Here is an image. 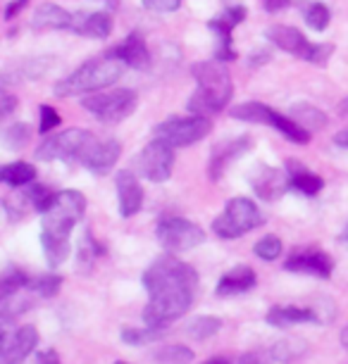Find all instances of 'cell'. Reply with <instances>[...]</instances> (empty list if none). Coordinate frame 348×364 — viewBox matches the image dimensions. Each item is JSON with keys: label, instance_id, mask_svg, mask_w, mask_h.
Segmentation results:
<instances>
[{"label": "cell", "instance_id": "6da1fadb", "mask_svg": "<svg viewBox=\"0 0 348 364\" xmlns=\"http://www.w3.org/2000/svg\"><path fill=\"white\" fill-rule=\"evenodd\" d=\"M191 74H194L198 88L186 102L189 112L196 117H206V119L213 114H220L234 95V84H231L224 63H217V60L196 63L191 67Z\"/></svg>", "mask_w": 348, "mask_h": 364}, {"label": "cell", "instance_id": "7a4b0ae2", "mask_svg": "<svg viewBox=\"0 0 348 364\" xmlns=\"http://www.w3.org/2000/svg\"><path fill=\"white\" fill-rule=\"evenodd\" d=\"M127 67L120 63L112 55H100V58L88 60L74 70L72 74H67L65 79H60L56 84V95L58 98H74V95H91L98 91H105V88L115 86L122 79Z\"/></svg>", "mask_w": 348, "mask_h": 364}, {"label": "cell", "instance_id": "3957f363", "mask_svg": "<svg viewBox=\"0 0 348 364\" xmlns=\"http://www.w3.org/2000/svg\"><path fill=\"white\" fill-rule=\"evenodd\" d=\"M143 286L151 298H194L198 274L191 264L167 255L143 272Z\"/></svg>", "mask_w": 348, "mask_h": 364}, {"label": "cell", "instance_id": "277c9868", "mask_svg": "<svg viewBox=\"0 0 348 364\" xmlns=\"http://www.w3.org/2000/svg\"><path fill=\"white\" fill-rule=\"evenodd\" d=\"M86 212V198L79 191H60L46 212H41L43 217V229H41V240H60V243H70L72 229L81 222Z\"/></svg>", "mask_w": 348, "mask_h": 364}, {"label": "cell", "instance_id": "5b68a950", "mask_svg": "<svg viewBox=\"0 0 348 364\" xmlns=\"http://www.w3.org/2000/svg\"><path fill=\"white\" fill-rule=\"evenodd\" d=\"M136 105H139V95L132 88H105L81 100V107L105 124L125 122L129 114H134Z\"/></svg>", "mask_w": 348, "mask_h": 364}, {"label": "cell", "instance_id": "8992f818", "mask_svg": "<svg viewBox=\"0 0 348 364\" xmlns=\"http://www.w3.org/2000/svg\"><path fill=\"white\" fill-rule=\"evenodd\" d=\"M263 224V215L251 198H231L222 215L213 222V231L224 240L241 238Z\"/></svg>", "mask_w": 348, "mask_h": 364}, {"label": "cell", "instance_id": "52a82bcc", "mask_svg": "<svg viewBox=\"0 0 348 364\" xmlns=\"http://www.w3.org/2000/svg\"><path fill=\"white\" fill-rule=\"evenodd\" d=\"M95 143V136L91 132H84V129H67V132H60L51 139H46L41 146L36 148V157L38 160H63V162H79L84 160V155L88 153Z\"/></svg>", "mask_w": 348, "mask_h": 364}, {"label": "cell", "instance_id": "ba28073f", "mask_svg": "<svg viewBox=\"0 0 348 364\" xmlns=\"http://www.w3.org/2000/svg\"><path fill=\"white\" fill-rule=\"evenodd\" d=\"M270 43H275L279 50L293 55V58H301V60H308V63H315V65H325L327 58L334 53L332 46L327 43H310L308 38L303 36V31H298L296 26H270L265 31Z\"/></svg>", "mask_w": 348, "mask_h": 364}, {"label": "cell", "instance_id": "9c48e42d", "mask_svg": "<svg viewBox=\"0 0 348 364\" xmlns=\"http://www.w3.org/2000/svg\"><path fill=\"white\" fill-rule=\"evenodd\" d=\"M210 129L213 127H210V119H206V117H196V114L172 117V119L155 127L153 139L165 141L167 146H172V148H186L206 139L210 134Z\"/></svg>", "mask_w": 348, "mask_h": 364}, {"label": "cell", "instance_id": "30bf717a", "mask_svg": "<svg viewBox=\"0 0 348 364\" xmlns=\"http://www.w3.org/2000/svg\"><path fill=\"white\" fill-rule=\"evenodd\" d=\"M155 233H158L160 243L172 252L194 250L206 240V231H203L201 226L196 222H189V219H181V217L162 219Z\"/></svg>", "mask_w": 348, "mask_h": 364}, {"label": "cell", "instance_id": "8fae6325", "mask_svg": "<svg viewBox=\"0 0 348 364\" xmlns=\"http://www.w3.org/2000/svg\"><path fill=\"white\" fill-rule=\"evenodd\" d=\"M136 169L143 178L153 183H165L172 176L174 169V148L167 146L165 141L153 139L146 148L141 150V155L136 157Z\"/></svg>", "mask_w": 348, "mask_h": 364}, {"label": "cell", "instance_id": "7c38bea8", "mask_svg": "<svg viewBox=\"0 0 348 364\" xmlns=\"http://www.w3.org/2000/svg\"><path fill=\"white\" fill-rule=\"evenodd\" d=\"M243 19H246L243 5H227V10H224L222 15H217L208 22V29L217 36V53H215L217 63H231V60H236L231 33H234V29Z\"/></svg>", "mask_w": 348, "mask_h": 364}, {"label": "cell", "instance_id": "4fadbf2b", "mask_svg": "<svg viewBox=\"0 0 348 364\" xmlns=\"http://www.w3.org/2000/svg\"><path fill=\"white\" fill-rule=\"evenodd\" d=\"M191 305H194V298H151L143 307V321L146 326L162 331L172 321L184 317L191 310Z\"/></svg>", "mask_w": 348, "mask_h": 364}, {"label": "cell", "instance_id": "5bb4252c", "mask_svg": "<svg viewBox=\"0 0 348 364\" xmlns=\"http://www.w3.org/2000/svg\"><path fill=\"white\" fill-rule=\"evenodd\" d=\"M107 55L117 58L125 67H132V70L146 72L151 67V50L146 46V38L139 31H132L125 41H120L112 50H107Z\"/></svg>", "mask_w": 348, "mask_h": 364}, {"label": "cell", "instance_id": "9a60e30c", "mask_svg": "<svg viewBox=\"0 0 348 364\" xmlns=\"http://www.w3.org/2000/svg\"><path fill=\"white\" fill-rule=\"evenodd\" d=\"M251 186H253L258 198H263V200H268V203H275L284 196V191L289 188V176H286L284 169L260 164V167H255V171L251 174Z\"/></svg>", "mask_w": 348, "mask_h": 364}, {"label": "cell", "instance_id": "2e32d148", "mask_svg": "<svg viewBox=\"0 0 348 364\" xmlns=\"http://www.w3.org/2000/svg\"><path fill=\"white\" fill-rule=\"evenodd\" d=\"M251 136H238V139H231L227 143H217L213 148V155H210L208 162V174L213 181H220L222 174L231 167V162L238 160L243 153L251 150Z\"/></svg>", "mask_w": 348, "mask_h": 364}, {"label": "cell", "instance_id": "e0dca14e", "mask_svg": "<svg viewBox=\"0 0 348 364\" xmlns=\"http://www.w3.org/2000/svg\"><path fill=\"white\" fill-rule=\"evenodd\" d=\"M284 267L289 272H296V274H310V277H320V279H327L334 269V262L329 259V255L317 248H303V250H296L291 252V257L286 259Z\"/></svg>", "mask_w": 348, "mask_h": 364}, {"label": "cell", "instance_id": "ac0fdd59", "mask_svg": "<svg viewBox=\"0 0 348 364\" xmlns=\"http://www.w3.org/2000/svg\"><path fill=\"white\" fill-rule=\"evenodd\" d=\"M115 191H117L120 215L129 219L143 208V186L139 183L134 171L122 169L115 174Z\"/></svg>", "mask_w": 348, "mask_h": 364}, {"label": "cell", "instance_id": "d6986e66", "mask_svg": "<svg viewBox=\"0 0 348 364\" xmlns=\"http://www.w3.org/2000/svg\"><path fill=\"white\" fill-rule=\"evenodd\" d=\"M122 155V143L117 139H95V143L88 148V153L84 155L81 164L93 171V174H107L115 164H117Z\"/></svg>", "mask_w": 348, "mask_h": 364}, {"label": "cell", "instance_id": "ffe728a7", "mask_svg": "<svg viewBox=\"0 0 348 364\" xmlns=\"http://www.w3.org/2000/svg\"><path fill=\"white\" fill-rule=\"evenodd\" d=\"M72 33L86 38H98L105 41L112 33V17L105 10H95V12H74V22H72Z\"/></svg>", "mask_w": 348, "mask_h": 364}, {"label": "cell", "instance_id": "44dd1931", "mask_svg": "<svg viewBox=\"0 0 348 364\" xmlns=\"http://www.w3.org/2000/svg\"><path fill=\"white\" fill-rule=\"evenodd\" d=\"M36 346H38L36 326H31V324L19 326L17 331L12 333L3 357H0V364H24V360L36 350Z\"/></svg>", "mask_w": 348, "mask_h": 364}, {"label": "cell", "instance_id": "7402d4cb", "mask_svg": "<svg viewBox=\"0 0 348 364\" xmlns=\"http://www.w3.org/2000/svg\"><path fill=\"white\" fill-rule=\"evenodd\" d=\"M72 22H74V12L65 10L63 5H56V3H41L38 8L33 10V17H31V26L38 31H43V29L72 31Z\"/></svg>", "mask_w": 348, "mask_h": 364}, {"label": "cell", "instance_id": "603a6c76", "mask_svg": "<svg viewBox=\"0 0 348 364\" xmlns=\"http://www.w3.org/2000/svg\"><path fill=\"white\" fill-rule=\"evenodd\" d=\"M255 281H258V277L251 267L238 264L220 279L215 293L220 295V298H234V295H241L246 291H251V288L255 286Z\"/></svg>", "mask_w": 348, "mask_h": 364}, {"label": "cell", "instance_id": "cb8c5ba5", "mask_svg": "<svg viewBox=\"0 0 348 364\" xmlns=\"http://www.w3.org/2000/svg\"><path fill=\"white\" fill-rule=\"evenodd\" d=\"M284 171H286V176H289V186L301 191L303 196H317L320 191H322V186H325L322 176L312 174V171L308 167H303L298 160L286 162Z\"/></svg>", "mask_w": 348, "mask_h": 364}, {"label": "cell", "instance_id": "d4e9b609", "mask_svg": "<svg viewBox=\"0 0 348 364\" xmlns=\"http://www.w3.org/2000/svg\"><path fill=\"white\" fill-rule=\"evenodd\" d=\"M265 124L277 129L279 134L284 136V139H289L293 143H298V146H305V143L310 141V132H305L301 124H296V122L291 119V117H286L282 112H277V109H268V117H265Z\"/></svg>", "mask_w": 348, "mask_h": 364}, {"label": "cell", "instance_id": "484cf974", "mask_svg": "<svg viewBox=\"0 0 348 364\" xmlns=\"http://www.w3.org/2000/svg\"><path fill=\"white\" fill-rule=\"evenodd\" d=\"M268 321L277 328H286L293 324H310V321H317V317H315V312L305 310V307L286 305V307H272L268 312Z\"/></svg>", "mask_w": 348, "mask_h": 364}, {"label": "cell", "instance_id": "4316f807", "mask_svg": "<svg viewBox=\"0 0 348 364\" xmlns=\"http://www.w3.org/2000/svg\"><path fill=\"white\" fill-rule=\"evenodd\" d=\"M36 181V167L29 162H10L0 167V183H8L12 188H22Z\"/></svg>", "mask_w": 348, "mask_h": 364}, {"label": "cell", "instance_id": "83f0119b", "mask_svg": "<svg viewBox=\"0 0 348 364\" xmlns=\"http://www.w3.org/2000/svg\"><path fill=\"white\" fill-rule=\"evenodd\" d=\"M291 119L301 124L305 132H317V129L327 127V114L322 109L315 105H303V102L291 105Z\"/></svg>", "mask_w": 348, "mask_h": 364}, {"label": "cell", "instance_id": "f1b7e54d", "mask_svg": "<svg viewBox=\"0 0 348 364\" xmlns=\"http://www.w3.org/2000/svg\"><path fill=\"white\" fill-rule=\"evenodd\" d=\"M303 19L305 24L310 26L312 31H325L327 26H329L332 22V12L329 8H327L325 3H320V0H315V3H303Z\"/></svg>", "mask_w": 348, "mask_h": 364}, {"label": "cell", "instance_id": "f546056e", "mask_svg": "<svg viewBox=\"0 0 348 364\" xmlns=\"http://www.w3.org/2000/svg\"><path fill=\"white\" fill-rule=\"evenodd\" d=\"M268 109L270 105H265V102H241V105L231 107L229 114L234 117L238 122H251V124H265V117H268Z\"/></svg>", "mask_w": 348, "mask_h": 364}, {"label": "cell", "instance_id": "4dcf8cb0", "mask_svg": "<svg viewBox=\"0 0 348 364\" xmlns=\"http://www.w3.org/2000/svg\"><path fill=\"white\" fill-rule=\"evenodd\" d=\"M222 328V321L213 317V314H208V317H196L194 321L189 324V336L191 338H196V341H208V338H213V336L220 331Z\"/></svg>", "mask_w": 348, "mask_h": 364}, {"label": "cell", "instance_id": "1f68e13d", "mask_svg": "<svg viewBox=\"0 0 348 364\" xmlns=\"http://www.w3.org/2000/svg\"><path fill=\"white\" fill-rule=\"evenodd\" d=\"M26 281H29V279H26L24 274L17 272V269H10V272L0 274V305H3V302H8L17 291L26 288Z\"/></svg>", "mask_w": 348, "mask_h": 364}, {"label": "cell", "instance_id": "d6a6232c", "mask_svg": "<svg viewBox=\"0 0 348 364\" xmlns=\"http://www.w3.org/2000/svg\"><path fill=\"white\" fill-rule=\"evenodd\" d=\"M303 353H305V343L298 338H284L270 350L272 360H277V362H291V360H296V357H301Z\"/></svg>", "mask_w": 348, "mask_h": 364}, {"label": "cell", "instance_id": "836d02e7", "mask_svg": "<svg viewBox=\"0 0 348 364\" xmlns=\"http://www.w3.org/2000/svg\"><path fill=\"white\" fill-rule=\"evenodd\" d=\"M60 286H63V279L60 277H36L26 281V288L33 295H38V298H53L60 291Z\"/></svg>", "mask_w": 348, "mask_h": 364}, {"label": "cell", "instance_id": "e575fe53", "mask_svg": "<svg viewBox=\"0 0 348 364\" xmlns=\"http://www.w3.org/2000/svg\"><path fill=\"white\" fill-rule=\"evenodd\" d=\"M155 360L160 364H189L194 360V353L186 346H167L155 353Z\"/></svg>", "mask_w": 348, "mask_h": 364}, {"label": "cell", "instance_id": "d590c367", "mask_svg": "<svg viewBox=\"0 0 348 364\" xmlns=\"http://www.w3.org/2000/svg\"><path fill=\"white\" fill-rule=\"evenodd\" d=\"M160 338V331L158 328H122V341L127 343V346H148V343L158 341Z\"/></svg>", "mask_w": 348, "mask_h": 364}, {"label": "cell", "instance_id": "8d00e7d4", "mask_svg": "<svg viewBox=\"0 0 348 364\" xmlns=\"http://www.w3.org/2000/svg\"><path fill=\"white\" fill-rule=\"evenodd\" d=\"M253 250L265 262H275V259H279V255H282V240H279V236H275V233H270V236L258 240Z\"/></svg>", "mask_w": 348, "mask_h": 364}, {"label": "cell", "instance_id": "74e56055", "mask_svg": "<svg viewBox=\"0 0 348 364\" xmlns=\"http://www.w3.org/2000/svg\"><path fill=\"white\" fill-rule=\"evenodd\" d=\"M5 146L10 150H22L26 143L31 141V129L29 124H24V122H19V124H12L8 132H5Z\"/></svg>", "mask_w": 348, "mask_h": 364}, {"label": "cell", "instance_id": "f35d334b", "mask_svg": "<svg viewBox=\"0 0 348 364\" xmlns=\"http://www.w3.org/2000/svg\"><path fill=\"white\" fill-rule=\"evenodd\" d=\"M60 122H63V117L58 114V109H56V107L41 105V122H38V132H41V134H51L53 129L60 127Z\"/></svg>", "mask_w": 348, "mask_h": 364}, {"label": "cell", "instance_id": "ab89813d", "mask_svg": "<svg viewBox=\"0 0 348 364\" xmlns=\"http://www.w3.org/2000/svg\"><path fill=\"white\" fill-rule=\"evenodd\" d=\"M141 5L151 12H160V15H165V12L179 10L181 0H141Z\"/></svg>", "mask_w": 348, "mask_h": 364}, {"label": "cell", "instance_id": "60d3db41", "mask_svg": "<svg viewBox=\"0 0 348 364\" xmlns=\"http://www.w3.org/2000/svg\"><path fill=\"white\" fill-rule=\"evenodd\" d=\"M15 109H17V95L0 88V122H3L5 117H10Z\"/></svg>", "mask_w": 348, "mask_h": 364}, {"label": "cell", "instance_id": "b9f144b4", "mask_svg": "<svg viewBox=\"0 0 348 364\" xmlns=\"http://www.w3.org/2000/svg\"><path fill=\"white\" fill-rule=\"evenodd\" d=\"M8 319L10 317H0V357H3L5 348H8V343L12 338V333H10V328H8Z\"/></svg>", "mask_w": 348, "mask_h": 364}, {"label": "cell", "instance_id": "7bdbcfd3", "mask_svg": "<svg viewBox=\"0 0 348 364\" xmlns=\"http://www.w3.org/2000/svg\"><path fill=\"white\" fill-rule=\"evenodd\" d=\"M26 5H29V0H12V3L8 5V10H5V19H15Z\"/></svg>", "mask_w": 348, "mask_h": 364}, {"label": "cell", "instance_id": "ee69618b", "mask_svg": "<svg viewBox=\"0 0 348 364\" xmlns=\"http://www.w3.org/2000/svg\"><path fill=\"white\" fill-rule=\"evenodd\" d=\"M263 5H265V10L275 15V12H282L284 8H289L291 0H263Z\"/></svg>", "mask_w": 348, "mask_h": 364}, {"label": "cell", "instance_id": "f6af8a7d", "mask_svg": "<svg viewBox=\"0 0 348 364\" xmlns=\"http://www.w3.org/2000/svg\"><path fill=\"white\" fill-rule=\"evenodd\" d=\"M36 362L38 364H63V362H60V357H58L56 350H46V353H38Z\"/></svg>", "mask_w": 348, "mask_h": 364}, {"label": "cell", "instance_id": "bcb514c9", "mask_svg": "<svg viewBox=\"0 0 348 364\" xmlns=\"http://www.w3.org/2000/svg\"><path fill=\"white\" fill-rule=\"evenodd\" d=\"M238 364H265V360L260 355H255V353H246V355H241Z\"/></svg>", "mask_w": 348, "mask_h": 364}, {"label": "cell", "instance_id": "7dc6e473", "mask_svg": "<svg viewBox=\"0 0 348 364\" xmlns=\"http://www.w3.org/2000/svg\"><path fill=\"white\" fill-rule=\"evenodd\" d=\"M334 143H337L339 148L348 150V129H344V132H339L337 136H334Z\"/></svg>", "mask_w": 348, "mask_h": 364}, {"label": "cell", "instance_id": "c3c4849f", "mask_svg": "<svg viewBox=\"0 0 348 364\" xmlns=\"http://www.w3.org/2000/svg\"><path fill=\"white\" fill-rule=\"evenodd\" d=\"M339 114H341V117H348V95L339 102Z\"/></svg>", "mask_w": 348, "mask_h": 364}, {"label": "cell", "instance_id": "681fc988", "mask_svg": "<svg viewBox=\"0 0 348 364\" xmlns=\"http://www.w3.org/2000/svg\"><path fill=\"white\" fill-rule=\"evenodd\" d=\"M203 364H231L227 357H213V360H208V362H203Z\"/></svg>", "mask_w": 348, "mask_h": 364}, {"label": "cell", "instance_id": "f907efd6", "mask_svg": "<svg viewBox=\"0 0 348 364\" xmlns=\"http://www.w3.org/2000/svg\"><path fill=\"white\" fill-rule=\"evenodd\" d=\"M341 343H344V348L348 350V326L344 328V331H341Z\"/></svg>", "mask_w": 348, "mask_h": 364}, {"label": "cell", "instance_id": "816d5d0a", "mask_svg": "<svg viewBox=\"0 0 348 364\" xmlns=\"http://www.w3.org/2000/svg\"><path fill=\"white\" fill-rule=\"evenodd\" d=\"M344 240H346V245H348V229H346V233H344Z\"/></svg>", "mask_w": 348, "mask_h": 364}, {"label": "cell", "instance_id": "f5cc1de1", "mask_svg": "<svg viewBox=\"0 0 348 364\" xmlns=\"http://www.w3.org/2000/svg\"><path fill=\"white\" fill-rule=\"evenodd\" d=\"M115 364H129V362H115Z\"/></svg>", "mask_w": 348, "mask_h": 364}]
</instances>
